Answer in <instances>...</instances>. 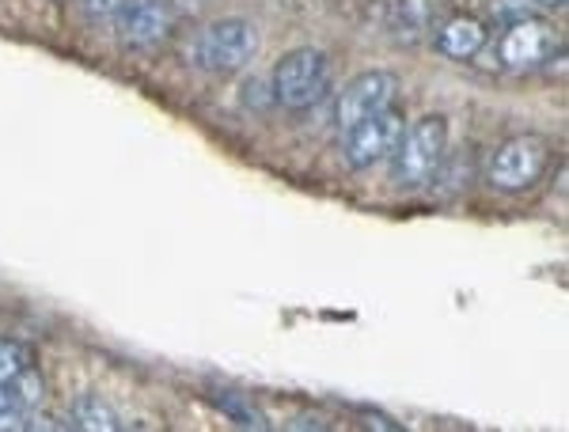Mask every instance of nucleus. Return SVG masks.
<instances>
[{"instance_id":"1","label":"nucleus","mask_w":569,"mask_h":432,"mask_svg":"<svg viewBox=\"0 0 569 432\" xmlns=\"http://www.w3.org/2000/svg\"><path fill=\"white\" fill-rule=\"evenodd\" d=\"M448 155V122L440 114L418 118L410 130H402L399 149L391 155V179L395 187H426L440 174V163Z\"/></svg>"},{"instance_id":"2","label":"nucleus","mask_w":569,"mask_h":432,"mask_svg":"<svg viewBox=\"0 0 569 432\" xmlns=\"http://www.w3.org/2000/svg\"><path fill=\"white\" fill-rule=\"evenodd\" d=\"M550 160H555V149H550L547 137L520 133L493 149L490 163H486V179H490V187L505 190V194H525V190L543 182Z\"/></svg>"},{"instance_id":"3","label":"nucleus","mask_w":569,"mask_h":432,"mask_svg":"<svg viewBox=\"0 0 569 432\" xmlns=\"http://www.w3.org/2000/svg\"><path fill=\"white\" fill-rule=\"evenodd\" d=\"M259 53V27L240 16H228V20H213L209 27H201V34L194 39V66L206 72H240L254 61Z\"/></svg>"},{"instance_id":"4","label":"nucleus","mask_w":569,"mask_h":432,"mask_svg":"<svg viewBox=\"0 0 569 432\" xmlns=\"http://www.w3.org/2000/svg\"><path fill=\"white\" fill-rule=\"evenodd\" d=\"M330 58L323 50H292L273 66V99L289 110H308L330 91Z\"/></svg>"},{"instance_id":"5","label":"nucleus","mask_w":569,"mask_h":432,"mask_svg":"<svg viewBox=\"0 0 569 432\" xmlns=\"http://www.w3.org/2000/svg\"><path fill=\"white\" fill-rule=\"evenodd\" d=\"M402 130H407V122H402V114L391 107L365 118V122H357L353 130H346V141H342L346 163H350L353 171H372L376 163L395 155V149H399V141H402Z\"/></svg>"},{"instance_id":"6","label":"nucleus","mask_w":569,"mask_h":432,"mask_svg":"<svg viewBox=\"0 0 569 432\" xmlns=\"http://www.w3.org/2000/svg\"><path fill=\"white\" fill-rule=\"evenodd\" d=\"M395 96H399V77H395V72L372 69V72H361V77H353L350 84L342 88V96H338V107H335L338 130L346 133V130H353L357 122H365V118L388 110L395 103Z\"/></svg>"},{"instance_id":"7","label":"nucleus","mask_w":569,"mask_h":432,"mask_svg":"<svg viewBox=\"0 0 569 432\" xmlns=\"http://www.w3.org/2000/svg\"><path fill=\"white\" fill-rule=\"evenodd\" d=\"M558 50V39L555 31L543 23V20H512L509 31L501 34L498 42V58L505 69H536V66H547Z\"/></svg>"},{"instance_id":"8","label":"nucleus","mask_w":569,"mask_h":432,"mask_svg":"<svg viewBox=\"0 0 569 432\" xmlns=\"http://www.w3.org/2000/svg\"><path fill=\"white\" fill-rule=\"evenodd\" d=\"M118 39L126 46H156L176 27V4L171 0H126L118 12Z\"/></svg>"},{"instance_id":"9","label":"nucleus","mask_w":569,"mask_h":432,"mask_svg":"<svg viewBox=\"0 0 569 432\" xmlns=\"http://www.w3.org/2000/svg\"><path fill=\"white\" fill-rule=\"evenodd\" d=\"M486 46V27L475 16H456L437 31V50L452 61H471Z\"/></svg>"},{"instance_id":"10","label":"nucleus","mask_w":569,"mask_h":432,"mask_svg":"<svg viewBox=\"0 0 569 432\" xmlns=\"http://www.w3.org/2000/svg\"><path fill=\"white\" fill-rule=\"evenodd\" d=\"M69 425L84 429V432H118L122 429V418H118L99 394H80L69 410Z\"/></svg>"},{"instance_id":"11","label":"nucleus","mask_w":569,"mask_h":432,"mask_svg":"<svg viewBox=\"0 0 569 432\" xmlns=\"http://www.w3.org/2000/svg\"><path fill=\"white\" fill-rule=\"evenodd\" d=\"M213 402H217L220 413H228V418H232L236 425H243V429H266V425H270V421H266V413L254 410L243 394H228L224 391V394H217Z\"/></svg>"},{"instance_id":"12","label":"nucleus","mask_w":569,"mask_h":432,"mask_svg":"<svg viewBox=\"0 0 569 432\" xmlns=\"http://www.w3.org/2000/svg\"><path fill=\"white\" fill-rule=\"evenodd\" d=\"M4 429H31V410L20 406V399H16V391H12V380L0 383V432Z\"/></svg>"},{"instance_id":"13","label":"nucleus","mask_w":569,"mask_h":432,"mask_svg":"<svg viewBox=\"0 0 569 432\" xmlns=\"http://www.w3.org/2000/svg\"><path fill=\"white\" fill-rule=\"evenodd\" d=\"M12 391H16V399H20V406H23V410H31V413H34V406H39V402L46 399V383H42V375L34 372L31 364H27L23 372L12 380Z\"/></svg>"},{"instance_id":"14","label":"nucleus","mask_w":569,"mask_h":432,"mask_svg":"<svg viewBox=\"0 0 569 432\" xmlns=\"http://www.w3.org/2000/svg\"><path fill=\"white\" fill-rule=\"evenodd\" d=\"M27 364H31V349L20 345V342H8V338H0V383L16 380V375H20Z\"/></svg>"},{"instance_id":"15","label":"nucleus","mask_w":569,"mask_h":432,"mask_svg":"<svg viewBox=\"0 0 569 432\" xmlns=\"http://www.w3.org/2000/svg\"><path fill=\"white\" fill-rule=\"evenodd\" d=\"M122 4H126V0H72V8L80 12V20H88V23H110V20H118Z\"/></svg>"},{"instance_id":"16","label":"nucleus","mask_w":569,"mask_h":432,"mask_svg":"<svg viewBox=\"0 0 569 432\" xmlns=\"http://www.w3.org/2000/svg\"><path fill=\"white\" fill-rule=\"evenodd\" d=\"M536 4H539V8H562L566 0H536Z\"/></svg>"}]
</instances>
